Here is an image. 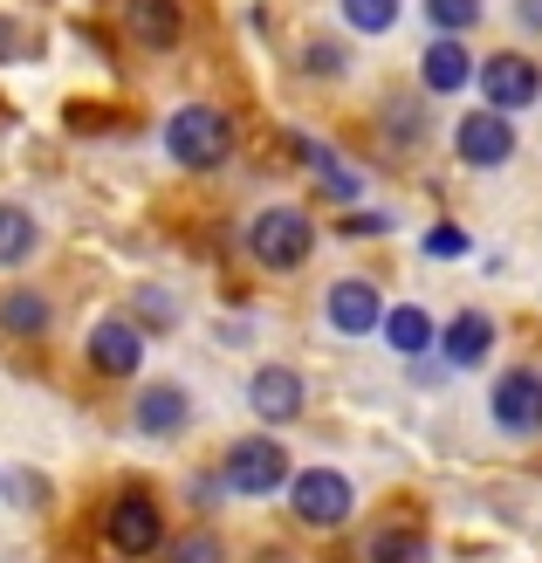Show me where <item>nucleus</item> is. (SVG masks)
Returning a JSON list of instances; mask_svg holds the SVG:
<instances>
[{"label":"nucleus","instance_id":"nucleus-1","mask_svg":"<svg viewBox=\"0 0 542 563\" xmlns=\"http://www.w3.org/2000/svg\"><path fill=\"white\" fill-rule=\"evenodd\" d=\"M247 255L262 268H275V275L302 268L309 255H317V220H309L302 207H262L247 220Z\"/></svg>","mask_w":542,"mask_h":563},{"label":"nucleus","instance_id":"nucleus-2","mask_svg":"<svg viewBox=\"0 0 542 563\" xmlns=\"http://www.w3.org/2000/svg\"><path fill=\"white\" fill-rule=\"evenodd\" d=\"M165 152H173L186 173H213V165L234 152V118L213 103H186L165 118Z\"/></svg>","mask_w":542,"mask_h":563},{"label":"nucleus","instance_id":"nucleus-3","mask_svg":"<svg viewBox=\"0 0 542 563\" xmlns=\"http://www.w3.org/2000/svg\"><path fill=\"white\" fill-rule=\"evenodd\" d=\"M103 543L118 556H152L165 543V509L145 495V488H124L118 501L103 509Z\"/></svg>","mask_w":542,"mask_h":563},{"label":"nucleus","instance_id":"nucleus-4","mask_svg":"<svg viewBox=\"0 0 542 563\" xmlns=\"http://www.w3.org/2000/svg\"><path fill=\"white\" fill-rule=\"evenodd\" d=\"M226 488L234 495H275L281 482H289V446L268 440V433H254V440H234L226 446Z\"/></svg>","mask_w":542,"mask_h":563},{"label":"nucleus","instance_id":"nucleus-5","mask_svg":"<svg viewBox=\"0 0 542 563\" xmlns=\"http://www.w3.org/2000/svg\"><path fill=\"white\" fill-rule=\"evenodd\" d=\"M289 501H296V516L309 529H344L351 509H357V495H351V482L336 467H302L296 482H289Z\"/></svg>","mask_w":542,"mask_h":563},{"label":"nucleus","instance_id":"nucleus-6","mask_svg":"<svg viewBox=\"0 0 542 563\" xmlns=\"http://www.w3.org/2000/svg\"><path fill=\"white\" fill-rule=\"evenodd\" d=\"M480 97H488V110H508V118H516V110H529L535 97H542V69L529 63L522 48H495L488 63H480Z\"/></svg>","mask_w":542,"mask_h":563},{"label":"nucleus","instance_id":"nucleus-7","mask_svg":"<svg viewBox=\"0 0 542 563\" xmlns=\"http://www.w3.org/2000/svg\"><path fill=\"white\" fill-rule=\"evenodd\" d=\"M453 152H461V165H474V173H495V165L516 158V124H508V110H474V118L453 124Z\"/></svg>","mask_w":542,"mask_h":563},{"label":"nucleus","instance_id":"nucleus-8","mask_svg":"<svg viewBox=\"0 0 542 563\" xmlns=\"http://www.w3.org/2000/svg\"><path fill=\"white\" fill-rule=\"evenodd\" d=\"M488 406H495V427L501 433H542V372H535V364L501 372Z\"/></svg>","mask_w":542,"mask_h":563},{"label":"nucleus","instance_id":"nucleus-9","mask_svg":"<svg viewBox=\"0 0 542 563\" xmlns=\"http://www.w3.org/2000/svg\"><path fill=\"white\" fill-rule=\"evenodd\" d=\"M323 317L330 330H344V336H370V330H385V296L370 289V282H330L323 289Z\"/></svg>","mask_w":542,"mask_h":563},{"label":"nucleus","instance_id":"nucleus-10","mask_svg":"<svg viewBox=\"0 0 542 563\" xmlns=\"http://www.w3.org/2000/svg\"><path fill=\"white\" fill-rule=\"evenodd\" d=\"M137 364H145V330H137L131 317H103V323L90 330V372L131 378Z\"/></svg>","mask_w":542,"mask_h":563},{"label":"nucleus","instance_id":"nucleus-11","mask_svg":"<svg viewBox=\"0 0 542 563\" xmlns=\"http://www.w3.org/2000/svg\"><path fill=\"white\" fill-rule=\"evenodd\" d=\"M124 35L137 48H179L186 42V0H124Z\"/></svg>","mask_w":542,"mask_h":563},{"label":"nucleus","instance_id":"nucleus-12","mask_svg":"<svg viewBox=\"0 0 542 563\" xmlns=\"http://www.w3.org/2000/svg\"><path fill=\"white\" fill-rule=\"evenodd\" d=\"M247 406L268 419V427H281V419L302 412V372L296 364H262V372L247 378Z\"/></svg>","mask_w":542,"mask_h":563},{"label":"nucleus","instance_id":"nucleus-13","mask_svg":"<svg viewBox=\"0 0 542 563\" xmlns=\"http://www.w3.org/2000/svg\"><path fill=\"white\" fill-rule=\"evenodd\" d=\"M137 433H152V440H173L186 433V419H192V399H186V385H145L137 391Z\"/></svg>","mask_w":542,"mask_h":563},{"label":"nucleus","instance_id":"nucleus-14","mask_svg":"<svg viewBox=\"0 0 542 563\" xmlns=\"http://www.w3.org/2000/svg\"><path fill=\"white\" fill-rule=\"evenodd\" d=\"M480 69H474V55L461 48V35H433V48H425V63H419V82L433 97H453L461 82H474Z\"/></svg>","mask_w":542,"mask_h":563},{"label":"nucleus","instance_id":"nucleus-15","mask_svg":"<svg viewBox=\"0 0 542 563\" xmlns=\"http://www.w3.org/2000/svg\"><path fill=\"white\" fill-rule=\"evenodd\" d=\"M440 351H446V364H480L495 351V317H480V309H461V317H453L446 330H440Z\"/></svg>","mask_w":542,"mask_h":563},{"label":"nucleus","instance_id":"nucleus-16","mask_svg":"<svg viewBox=\"0 0 542 563\" xmlns=\"http://www.w3.org/2000/svg\"><path fill=\"white\" fill-rule=\"evenodd\" d=\"M385 344H391L398 357H419V351L440 344V323L425 317L419 302H391V309H385Z\"/></svg>","mask_w":542,"mask_h":563},{"label":"nucleus","instance_id":"nucleus-17","mask_svg":"<svg viewBox=\"0 0 542 563\" xmlns=\"http://www.w3.org/2000/svg\"><path fill=\"white\" fill-rule=\"evenodd\" d=\"M289 145H296V158H309V165H317V179H323V200H336V207H351L357 200V173H351V165L344 158H336V152H323L317 145V137H289Z\"/></svg>","mask_w":542,"mask_h":563},{"label":"nucleus","instance_id":"nucleus-18","mask_svg":"<svg viewBox=\"0 0 542 563\" xmlns=\"http://www.w3.org/2000/svg\"><path fill=\"white\" fill-rule=\"evenodd\" d=\"M42 247V228H35V213L14 207V200H0V268H21L27 255Z\"/></svg>","mask_w":542,"mask_h":563},{"label":"nucleus","instance_id":"nucleus-19","mask_svg":"<svg viewBox=\"0 0 542 563\" xmlns=\"http://www.w3.org/2000/svg\"><path fill=\"white\" fill-rule=\"evenodd\" d=\"M48 317H55V309H48L42 289H8V296H0V330H8V336H42Z\"/></svg>","mask_w":542,"mask_h":563},{"label":"nucleus","instance_id":"nucleus-20","mask_svg":"<svg viewBox=\"0 0 542 563\" xmlns=\"http://www.w3.org/2000/svg\"><path fill=\"white\" fill-rule=\"evenodd\" d=\"M364 563H425V529H378Z\"/></svg>","mask_w":542,"mask_h":563},{"label":"nucleus","instance_id":"nucleus-21","mask_svg":"<svg viewBox=\"0 0 542 563\" xmlns=\"http://www.w3.org/2000/svg\"><path fill=\"white\" fill-rule=\"evenodd\" d=\"M344 21L357 35H391L398 27V0H344Z\"/></svg>","mask_w":542,"mask_h":563},{"label":"nucleus","instance_id":"nucleus-22","mask_svg":"<svg viewBox=\"0 0 542 563\" xmlns=\"http://www.w3.org/2000/svg\"><path fill=\"white\" fill-rule=\"evenodd\" d=\"M425 21H433V35H467L480 21V0H425Z\"/></svg>","mask_w":542,"mask_h":563},{"label":"nucleus","instance_id":"nucleus-23","mask_svg":"<svg viewBox=\"0 0 542 563\" xmlns=\"http://www.w3.org/2000/svg\"><path fill=\"white\" fill-rule=\"evenodd\" d=\"M302 69L317 76V82H344V69H351V48H344V42H309Z\"/></svg>","mask_w":542,"mask_h":563},{"label":"nucleus","instance_id":"nucleus-24","mask_svg":"<svg viewBox=\"0 0 542 563\" xmlns=\"http://www.w3.org/2000/svg\"><path fill=\"white\" fill-rule=\"evenodd\" d=\"M179 323V302L165 289H137V330H173Z\"/></svg>","mask_w":542,"mask_h":563},{"label":"nucleus","instance_id":"nucleus-25","mask_svg":"<svg viewBox=\"0 0 542 563\" xmlns=\"http://www.w3.org/2000/svg\"><path fill=\"white\" fill-rule=\"evenodd\" d=\"M165 563H220V537L213 529H186V537L165 550Z\"/></svg>","mask_w":542,"mask_h":563},{"label":"nucleus","instance_id":"nucleus-26","mask_svg":"<svg viewBox=\"0 0 542 563\" xmlns=\"http://www.w3.org/2000/svg\"><path fill=\"white\" fill-rule=\"evenodd\" d=\"M425 255H433V262H461V255H467V228H453V220H440V228L425 234Z\"/></svg>","mask_w":542,"mask_h":563},{"label":"nucleus","instance_id":"nucleus-27","mask_svg":"<svg viewBox=\"0 0 542 563\" xmlns=\"http://www.w3.org/2000/svg\"><path fill=\"white\" fill-rule=\"evenodd\" d=\"M378 228H391L385 213H351V220H344V234H378Z\"/></svg>","mask_w":542,"mask_h":563},{"label":"nucleus","instance_id":"nucleus-28","mask_svg":"<svg viewBox=\"0 0 542 563\" xmlns=\"http://www.w3.org/2000/svg\"><path fill=\"white\" fill-rule=\"evenodd\" d=\"M516 21L529 27V35H542V0H516Z\"/></svg>","mask_w":542,"mask_h":563},{"label":"nucleus","instance_id":"nucleus-29","mask_svg":"<svg viewBox=\"0 0 542 563\" xmlns=\"http://www.w3.org/2000/svg\"><path fill=\"white\" fill-rule=\"evenodd\" d=\"M8 55H14V27L0 21V63H8Z\"/></svg>","mask_w":542,"mask_h":563}]
</instances>
